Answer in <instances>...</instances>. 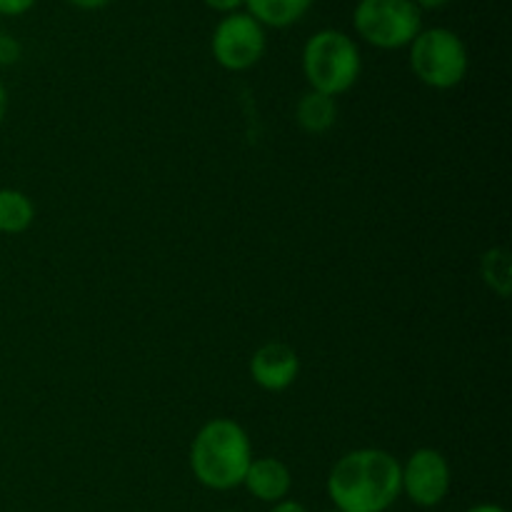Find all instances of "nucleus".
<instances>
[{
	"label": "nucleus",
	"mask_w": 512,
	"mask_h": 512,
	"mask_svg": "<svg viewBox=\"0 0 512 512\" xmlns=\"http://www.w3.org/2000/svg\"><path fill=\"white\" fill-rule=\"evenodd\" d=\"M360 73H363V55L358 43L343 30L323 28L305 40L303 75L310 90L338 98L358 83Z\"/></svg>",
	"instance_id": "7ed1b4c3"
},
{
	"label": "nucleus",
	"mask_w": 512,
	"mask_h": 512,
	"mask_svg": "<svg viewBox=\"0 0 512 512\" xmlns=\"http://www.w3.org/2000/svg\"><path fill=\"white\" fill-rule=\"evenodd\" d=\"M415 5H418V10L423 13V10H440L445 8V5L450 3V0H413Z\"/></svg>",
	"instance_id": "6ab92c4d"
},
{
	"label": "nucleus",
	"mask_w": 512,
	"mask_h": 512,
	"mask_svg": "<svg viewBox=\"0 0 512 512\" xmlns=\"http://www.w3.org/2000/svg\"><path fill=\"white\" fill-rule=\"evenodd\" d=\"M203 3L208 5L210 10H215V13H223V15L238 13L240 8H245V0H203Z\"/></svg>",
	"instance_id": "dca6fc26"
},
{
	"label": "nucleus",
	"mask_w": 512,
	"mask_h": 512,
	"mask_svg": "<svg viewBox=\"0 0 512 512\" xmlns=\"http://www.w3.org/2000/svg\"><path fill=\"white\" fill-rule=\"evenodd\" d=\"M243 485L260 503L275 505L280 500H288L293 490V473L280 458H253Z\"/></svg>",
	"instance_id": "1a4fd4ad"
},
{
	"label": "nucleus",
	"mask_w": 512,
	"mask_h": 512,
	"mask_svg": "<svg viewBox=\"0 0 512 512\" xmlns=\"http://www.w3.org/2000/svg\"><path fill=\"white\" fill-rule=\"evenodd\" d=\"M453 488L448 458L435 448H420L400 463V490L418 508H438Z\"/></svg>",
	"instance_id": "0eeeda50"
},
{
	"label": "nucleus",
	"mask_w": 512,
	"mask_h": 512,
	"mask_svg": "<svg viewBox=\"0 0 512 512\" xmlns=\"http://www.w3.org/2000/svg\"><path fill=\"white\" fill-rule=\"evenodd\" d=\"M68 3L78 10H100L113 3V0H68Z\"/></svg>",
	"instance_id": "f3484780"
},
{
	"label": "nucleus",
	"mask_w": 512,
	"mask_h": 512,
	"mask_svg": "<svg viewBox=\"0 0 512 512\" xmlns=\"http://www.w3.org/2000/svg\"><path fill=\"white\" fill-rule=\"evenodd\" d=\"M20 55H23V48L15 38L0 33V65H13L18 63Z\"/></svg>",
	"instance_id": "4468645a"
},
{
	"label": "nucleus",
	"mask_w": 512,
	"mask_h": 512,
	"mask_svg": "<svg viewBox=\"0 0 512 512\" xmlns=\"http://www.w3.org/2000/svg\"><path fill=\"white\" fill-rule=\"evenodd\" d=\"M353 28L373 48L400 50L423 30V13L413 0H358Z\"/></svg>",
	"instance_id": "39448f33"
},
{
	"label": "nucleus",
	"mask_w": 512,
	"mask_h": 512,
	"mask_svg": "<svg viewBox=\"0 0 512 512\" xmlns=\"http://www.w3.org/2000/svg\"><path fill=\"white\" fill-rule=\"evenodd\" d=\"M313 0H245V13L263 28H290L308 15Z\"/></svg>",
	"instance_id": "9b49d317"
},
{
	"label": "nucleus",
	"mask_w": 512,
	"mask_h": 512,
	"mask_svg": "<svg viewBox=\"0 0 512 512\" xmlns=\"http://www.w3.org/2000/svg\"><path fill=\"white\" fill-rule=\"evenodd\" d=\"M35 0H0V15L5 18H20V15L30 13Z\"/></svg>",
	"instance_id": "2eb2a0df"
},
{
	"label": "nucleus",
	"mask_w": 512,
	"mask_h": 512,
	"mask_svg": "<svg viewBox=\"0 0 512 512\" xmlns=\"http://www.w3.org/2000/svg\"><path fill=\"white\" fill-rule=\"evenodd\" d=\"M298 375V350L288 343H280V340L260 345L250 358V378L258 388L268 390V393H283L298 380Z\"/></svg>",
	"instance_id": "6e6552de"
},
{
	"label": "nucleus",
	"mask_w": 512,
	"mask_h": 512,
	"mask_svg": "<svg viewBox=\"0 0 512 512\" xmlns=\"http://www.w3.org/2000/svg\"><path fill=\"white\" fill-rule=\"evenodd\" d=\"M295 120L305 133L323 135L338 123V103L330 95L308 90L300 95L298 105H295Z\"/></svg>",
	"instance_id": "9d476101"
},
{
	"label": "nucleus",
	"mask_w": 512,
	"mask_h": 512,
	"mask_svg": "<svg viewBox=\"0 0 512 512\" xmlns=\"http://www.w3.org/2000/svg\"><path fill=\"white\" fill-rule=\"evenodd\" d=\"M325 512H340V510H335V508H333V510H325Z\"/></svg>",
	"instance_id": "4be33fe9"
},
{
	"label": "nucleus",
	"mask_w": 512,
	"mask_h": 512,
	"mask_svg": "<svg viewBox=\"0 0 512 512\" xmlns=\"http://www.w3.org/2000/svg\"><path fill=\"white\" fill-rule=\"evenodd\" d=\"M270 512H308L305 510L303 503H298V500H280V503H275Z\"/></svg>",
	"instance_id": "a211bd4d"
},
{
	"label": "nucleus",
	"mask_w": 512,
	"mask_h": 512,
	"mask_svg": "<svg viewBox=\"0 0 512 512\" xmlns=\"http://www.w3.org/2000/svg\"><path fill=\"white\" fill-rule=\"evenodd\" d=\"M410 48V70L433 90L458 88L470 70L468 45L450 28H423Z\"/></svg>",
	"instance_id": "20e7f679"
},
{
	"label": "nucleus",
	"mask_w": 512,
	"mask_h": 512,
	"mask_svg": "<svg viewBox=\"0 0 512 512\" xmlns=\"http://www.w3.org/2000/svg\"><path fill=\"white\" fill-rule=\"evenodd\" d=\"M253 463V445L240 423L230 418H213L195 433L190 443V470L203 488H240Z\"/></svg>",
	"instance_id": "f03ea898"
},
{
	"label": "nucleus",
	"mask_w": 512,
	"mask_h": 512,
	"mask_svg": "<svg viewBox=\"0 0 512 512\" xmlns=\"http://www.w3.org/2000/svg\"><path fill=\"white\" fill-rule=\"evenodd\" d=\"M265 48H268L265 28L245 10L223 15L210 38L215 63L230 73H245L258 65L263 60Z\"/></svg>",
	"instance_id": "423d86ee"
},
{
	"label": "nucleus",
	"mask_w": 512,
	"mask_h": 512,
	"mask_svg": "<svg viewBox=\"0 0 512 512\" xmlns=\"http://www.w3.org/2000/svg\"><path fill=\"white\" fill-rule=\"evenodd\" d=\"M465 512H505V508H500V505H493V503H483V505H475V508H470Z\"/></svg>",
	"instance_id": "412c9836"
},
{
	"label": "nucleus",
	"mask_w": 512,
	"mask_h": 512,
	"mask_svg": "<svg viewBox=\"0 0 512 512\" xmlns=\"http://www.w3.org/2000/svg\"><path fill=\"white\" fill-rule=\"evenodd\" d=\"M5 113H8V90L0 83V123L5 120Z\"/></svg>",
	"instance_id": "aec40b11"
},
{
	"label": "nucleus",
	"mask_w": 512,
	"mask_h": 512,
	"mask_svg": "<svg viewBox=\"0 0 512 512\" xmlns=\"http://www.w3.org/2000/svg\"><path fill=\"white\" fill-rule=\"evenodd\" d=\"M35 205L15 188H0V233L20 235L33 225Z\"/></svg>",
	"instance_id": "f8f14e48"
},
{
	"label": "nucleus",
	"mask_w": 512,
	"mask_h": 512,
	"mask_svg": "<svg viewBox=\"0 0 512 512\" xmlns=\"http://www.w3.org/2000/svg\"><path fill=\"white\" fill-rule=\"evenodd\" d=\"M328 498L340 512H385L400 498V460L380 448H358L330 468Z\"/></svg>",
	"instance_id": "f257e3e1"
},
{
	"label": "nucleus",
	"mask_w": 512,
	"mask_h": 512,
	"mask_svg": "<svg viewBox=\"0 0 512 512\" xmlns=\"http://www.w3.org/2000/svg\"><path fill=\"white\" fill-rule=\"evenodd\" d=\"M480 275L483 283L493 290L498 298H510L512 293V260L505 248L485 250L480 258Z\"/></svg>",
	"instance_id": "ddd939ff"
}]
</instances>
